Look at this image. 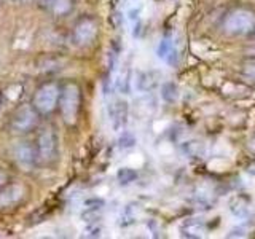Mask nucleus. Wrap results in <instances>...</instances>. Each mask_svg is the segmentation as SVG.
Returning <instances> with one entry per match:
<instances>
[{"label": "nucleus", "instance_id": "1", "mask_svg": "<svg viewBox=\"0 0 255 239\" xmlns=\"http://www.w3.org/2000/svg\"><path fill=\"white\" fill-rule=\"evenodd\" d=\"M80 107H82V88L75 82H69L61 86L59 96V110L64 123L74 126L78 120Z\"/></svg>", "mask_w": 255, "mask_h": 239}, {"label": "nucleus", "instance_id": "2", "mask_svg": "<svg viewBox=\"0 0 255 239\" xmlns=\"http://www.w3.org/2000/svg\"><path fill=\"white\" fill-rule=\"evenodd\" d=\"M59 96L61 86L56 82H46L35 90L30 104L40 115H50L59 107Z\"/></svg>", "mask_w": 255, "mask_h": 239}, {"label": "nucleus", "instance_id": "3", "mask_svg": "<svg viewBox=\"0 0 255 239\" xmlns=\"http://www.w3.org/2000/svg\"><path fill=\"white\" fill-rule=\"evenodd\" d=\"M35 150L38 164L48 166L54 161L56 155H58V139H56V134L51 127H45L38 132Z\"/></svg>", "mask_w": 255, "mask_h": 239}, {"label": "nucleus", "instance_id": "4", "mask_svg": "<svg viewBox=\"0 0 255 239\" xmlns=\"http://www.w3.org/2000/svg\"><path fill=\"white\" fill-rule=\"evenodd\" d=\"M38 118L40 114L35 110V107L32 104H24V106L16 109L14 114L11 115L10 127L14 132L27 134L38 126Z\"/></svg>", "mask_w": 255, "mask_h": 239}, {"label": "nucleus", "instance_id": "5", "mask_svg": "<svg viewBox=\"0 0 255 239\" xmlns=\"http://www.w3.org/2000/svg\"><path fill=\"white\" fill-rule=\"evenodd\" d=\"M98 21L93 16H82L77 19L74 29H72V42L77 46H88L94 42V38L98 37Z\"/></svg>", "mask_w": 255, "mask_h": 239}, {"label": "nucleus", "instance_id": "6", "mask_svg": "<svg viewBox=\"0 0 255 239\" xmlns=\"http://www.w3.org/2000/svg\"><path fill=\"white\" fill-rule=\"evenodd\" d=\"M223 27L230 34H247L255 29V14L249 10H235L228 14Z\"/></svg>", "mask_w": 255, "mask_h": 239}, {"label": "nucleus", "instance_id": "7", "mask_svg": "<svg viewBox=\"0 0 255 239\" xmlns=\"http://www.w3.org/2000/svg\"><path fill=\"white\" fill-rule=\"evenodd\" d=\"M14 161L24 171L34 169V167L38 164L35 143H30V142L18 143V145L14 147Z\"/></svg>", "mask_w": 255, "mask_h": 239}, {"label": "nucleus", "instance_id": "8", "mask_svg": "<svg viewBox=\"0 0 255 239\" xmlns=\"http://www.w3.org/2000/svg\"><path fill=\"white\" fill-rule=\"evenodd\" d=\"M24 196L26 190L22 185H6L0 190V209H10L13 206H18Z\"/></svg>", "mask_w": 255, "mask_h": 239}, {"label": "nucleus", "instance_id": "9", "mask_svg": "<svg viewBox=\"0 0 255 239\" xmlns=\"http://www.w3.org/2000/svg\"><path fill=\"white\" fill-rule=\"evenodd\" d=\"M109 114L112 120V126L115 131H122L128 121V104L125 101H115L109 107Z\"/></svg>", "mask_w": 255, "mask_h": 239}, {"label": "nucleus", "instance_id": "10", "mask_svg": "<svg viewBox=\"0 0 255 239\" xmlns=\"http://www.w3.org/2000/svg\"><path fill=\"white\" fill-rule=\"evenodd\" d=\"M175 54H177V51H175V46H174V42L171 37H164L159 40V43L156 46V56L159 59H163L169 64H174Z\"/></svg>", "mask_w": 255, "mask_h": 239}, {"label": "nucleus", "instance_id": "11", "mask_svg": "<svg viewBox=\"0 0 255 239\" xmlns=\"http://www.w3.org/2000/svg\"><path fill=\"white\" fill-rule=\"evenodd\" d=\"M75 0H48V10L54 16H67L74 11Z\"/></svg>", "mask_w": 255, "mask_h": 239}, {"label": "nucleus", "instance_id": "12", "mask_svg": "<svg viewBox=\"0 0 255 239\" xmlns=\"http://www.w3.org/2000/svg\"><path fill=\"white\" fill-rule=\"evenodd\" d=\"M204 231H206V228L203 223L195 222V220H190L182 227V235L187 238H199V236H203Z\"/></svg>", "mask_w": 255, "mask_h": 239}, {"label": "nucleus", "instance_id": "13", "mask_svg": "<svg viewBox=\"0 0 255 239\" xmlns=\"http://www.w3.org/2000/svg\"><path fill=\"white\" fill-rule=\"evenodd\" d=\"M156 85V77L153 72H142L137 77V88L140 91H148Z\"/></svg>", "mask_w": 255, "mask_h": 239}, {"label": "nucleus", "instance_id": "14", "mask_svg": "<svg viewBox=\"0 0 255 239\" xmlns=\"http://www.w3.org/2000/svg\"><path fill=\"white\" fill-rule=\"evenodd\" d=\"M135 179H137V172L131 169V167H122L117 172V180L120 185H129Z\"/></svg>", "mask_w": 255, "mask_h": 239}, {"label": "nucleus", "instance_id": "15", "mask_svg": "<svg viewBox=\"0 0 255 239\" xmlns=\"http://www.w3.org/2000/svg\"><path fill=\"white\" fill-rule=\"evenodd\" d=\"M183 151H185L188 156L198 158V156L204 155V145H203L201 142H198V140L185 142V145H183Z\"/></svg>", "mask_w": 255, "mask_h": 239}, {"label": "nucleus", "instance_id": "16", "mask_svg": "<svg viewBox=\"0 0 255 239\" xmlns=\"http://www.w3.org/2000/svg\"><path fill=\"white\" fill-rule=\"evenodd\" d=\"M161 98L166 102H175L179 98V93H177V86L174 83H164L161 88Z\"/></svg>", "mask_w": 255, "mask_h": 239}, {"label": "nucleus", "instance_id": "17", "mask_svg": "<svg viewBox=\"0 0 255 239\" xmlns=\"http://www.w3.org/2000/svg\"><path fill=\"white\" fill-rule=\"evenodd\" d=\"M128 78H129V75H128L126 72H125V74H122V75L118 77V80H117V88L122 93L128 91V85H129V80H128Z\"/></svg>", "mask_w": 255, "mask_h": 239}, {"label": "nucleus", "instance_id": "18", "mask_svg": "<svg viewBox=\"0 0 255 239\" xmlns=\"http://www.w3.org/2000/svg\"><path fill=\"white\" fill-rule=\"evenodd\" d=\"M134 143H135V139L131 134H123V137L120 139V147L122 148H131L134 147Z\"/></svg>", "mask_w": 255, "mask_h": 239}, {"label": "nucleus", "instance_id": "19", "mask_svg": "<svg viewBox=\"0 0 255 239\" xmlns=\"http://www.w3.org/2000/svg\"><path fill=\"white\" fill-rule=\"evenodd\" d=\"M230 211L233 212L236 217H244V215L247 214V209L239 201H238V204H231L230 206Z\"/></svg>", "mask_w": 255, "mask_h": 239}, {"label": "nucleus", "instance_id": "20", "mask_svg": "<svg viewBox=\"0 0 255 239\" xmlns=\"http://www.w3.org/2000/svg\"><path fill=\"white\" fill-rule=\"evenodd\" d=\"M8 180H10V175H8L6 172H3V171H0V188L5 187Z\"/></svg>", "mask_w": 255, "mask_h": 239}, {"label": "nucleus", "instance_id": "21", "mask_svg": "<svg viewBox=\"0 0 255 239\" xmlns=\"http://www.w3.org/2000/svg\"><path fill=\"white\" fill-rule=\"evenodd\" d=\"M11 2H14V3H27V2H30V0H11Z\"/></svg>", "mask_w": 255, "mask_h": 239}, {"label": "nucleus", "instance_id": "22", "mask_svg": "<svg viewBox=\"0 0 255 239\" xmlns=\"http://www.w3.org/2000/svg\"><path fill=\"white\" fill-rule=\"evenodd\" d=\"M2 102H3V93L0 91V109H2Z\"/></svg>", "mask_w": 255, "mask_h": 239}]
</instances>
